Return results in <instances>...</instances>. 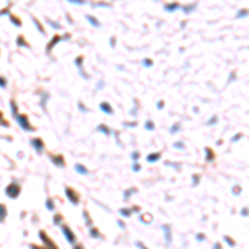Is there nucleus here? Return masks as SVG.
<instances>
[{"mask_svg": "<svg viewBox=\"0 0 249 249\" xmlns=\"http://www.w3.org/2000/svg\"><path fill=\"white\" fill-rule=\"evenodd\" d=\"M63 232H65V236H67V239H70V241H75V238H73V234L70 232V229H67V228H63Z\"/></svg>", "mask_w": 249, "mask_h": 249, "instance_id": "7ed1b4c3", "label": "nucleus"}, {"mask_svg": "<svg viewBox=\"0 0 249 249\" xmlns=\"http://www.w3.org/2000/svg\"><path fill=\"white\" fill-rule=\"evenodd\" d=\"M138 246H140V248H141V249H146V248H144V246H143V244H141V242H138Z\"/></svg>", "mask_w": 249, "mask_h": 249, "instance_id": "4468645a", "label": "nucleus"}, {"mask_svg": "<svg viewBox=\"0 0 249 249\" xmlns=\"http://www.w3.org/2000/svg\"><path fill=\"white\" fill-rule=\"evenodd\" d=\"M70 2H77V3H85V0H70Z\"/></svg>", "mask_w": 249, "mask_h": 249, "instance_id": "f8f14e48", "label": "nucleus"}, {"mask_svg": "<svg viewBox=\"0 0 249 249\" xmlns=\"http://www.w3.org/2000/svg\"><path fill=\"white\" fill-rule=\"evenodd\" d=\"M33 146H35L37 150H42V143H40L38 140H35V141H33Z\"/></svg>", "mask_w": 249, "mask_h": 249, "instance_id": "6e6552de", "label": "nucleus"}, {"mask_svg": "<svg viewBox=\"0 0 249 249\" xmlns=\"http://www.w3.org/2000/svg\"><path fill=\"white\" fill-rule=\"evenodd\" d=\"M86 19L90 20V22H91V23H93V25H98V22H96V20L93 19V17H86Z\"/></svg>", "mask_w": 249, "mask_h": 249, "instance_id": "9b49d317", "label": "nucleus"}, {"mask_svg": "<svg viewBox=\"0 0 249 249\" xmlns=\"http://www.w3.org/2000/svg\"><path fill=\"white\" fill-rule=\"evenodd\" d=\"M101 110H105V113H111V106H108L106 103H101Z\"/></svg>", "mask_w": 249, "mask_h": 249, "instance_id": "20e7f679", "label": "nucleus"}, {"mask_svg": "<svg viewBox=\"0 0 249 249\" xmlns=\"http://www.w3.org/2000/svg\"><path fill=\"white\" fill-rule=\"evenodd\" d=\"M77 171H78V173H83V174H85L86 170H85V168H81V166H77Z\"/></svg>", "mask_w": 249, "mask_h": 249, "instance_id": "9d476101", "label": "nucleus"}, {"mask_svg": "<svg viewBox=\"0 0 249 249\" xmlns=\"http://www.w3.org/2000/svg\"><path fill=\"white\" fill-rule=\"evenodd\" d=\"M0 86H5V80H2V78H0Z\"/></svg>", "mask_w": 249, "mask_h": 249, "instance_id": "ddd939ff", "label": "nucleus"}, {"mask_svg": "<svg viewBox=\"0 0 249 249\" xmlns=\"http://www.w3.org/2000/svg\"><path fill=\"white\" fill-rule=\"evenodd\" d=\"M7 194H9L10 198H15L19 194V186L17 184H10L9 188H7Z\"/></svg>", "mask_w": 249, "mask_h": 249, "instance_id": "f257e3e1", "label": "nucleus"}, {"mask_svg": "<svg viewBox=\"0 0 249 249\" xmlns=\"http://www.w3.org/2000/svg\"><path fill=\"white\" fill-rule=\"evenodd\" d=\"M164 231H166V241L170 242V228H168V226H164Z\"/></svg>", "mask_w": 249, "mask_h": 249, "instance_id": "1a4fd4ad", "label": "nucleus"}, {"mask_svg": "<svg viewBox=\"0 0 249 249\" xmlns=\"http://www.w3.org/2000/svg\"><path fill=\"white\" fill-rule=\"evenodd\" d=\"M19 120L22 121V126H23V128H28V125H27V120H25L23 116H19Z\"/></svg>", "mask_w": 249, "mask_h": 249, "instance_id": "39448f33", "label": "nucleus"}, {"mask_svg": "<svg viewBox=\"0 0 249 249\" xmlns=\"http://www.w3.org/2000/svg\"><path fill=\"white\" fill-rule=\"evenodd\" d=\"M3 218H5V208L0 206V219H3Z\"/></svg>", "mask_w": 249, "mask_h": 249, "instance_id": "0eeeda50", "label": "nucleus"}, {"mask_svg": "<svg viewBox=\"0 0 249 249\" xmlns=\"http://www.w3.org/2000/svg\"><path fill=\"white\" fill-rule=\"evenodd\" d=\"M67 194H68V198H70L72 201L77 204V203H78V196L75 194V193H73V189H70V188H68V189H67Z\"/></svg>", "mask_w": 249, "mask_h": 249, "instance_id": "f03ea898", "label": "nucleus"}, {"mask_svg": "<svg viewBox=\"0 0 249 249\" xmlns=\"http://www.w3.org/2000/svg\"><path fill=\"white\" fill-rule=\"evenodd\" d=\"M160 158V154H151V156H148V161H156Z\"/></svg>", "mask_w": 249, "mask_h": 249, "instance_id": "423d86ee", "label": "nucleus"}, {"mask_svg": "<svg viewBox=\"0 0 249 249\" xmlns=\"http://www.w3.org/2000/svg\"><path fill=\"white\" fill-rule=\"evenodd\" d=\"M77 249H80V248H77Z\"/></svg>", "mask_w": 249, "mask_h": 249, "instance_id": "2eb2a0df", "label": "nucleus"}]
</instances>
